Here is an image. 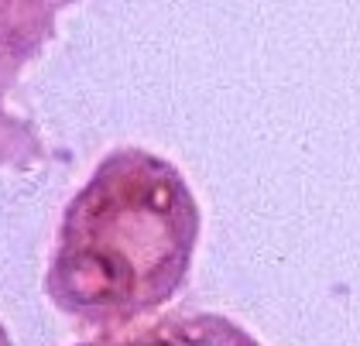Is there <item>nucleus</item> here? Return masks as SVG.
I'll use <instances>...</instances> for the list:
<instances>
[{
    "label": "nucleus",
    "mask_w": 360,
    "mask_h": 346,
    "mask_svg": "<svg viewBox=\"0 0 360 346\" xmlns=\"http://www.w3.org/2000/svg\"><path fill=\"white\" fill-rule=\"evenodd\" d=\"M186 175L144 148H117L65 206L45 295L96 329H124L182 292L199 243Z\"/></svg>",
    "instance_id": "nucleus-1"
},
{
    "label": "nucleus",
    "mask_w": 360,
    "mask_h": 346,
    "mask_svg": "<svg viewBox=\"0 0 360 346\" xmlns=\"http://www.w3.org/2000/svg\"><path fill=\"white\" fill-rule=\"evenodd\" d=\"M72 346H261L248 329L217 312H175L131 333H107Z\"/></svg>",
    "instance_id": "nucleus-2"
}]
</instances>
